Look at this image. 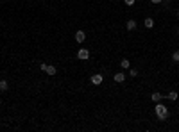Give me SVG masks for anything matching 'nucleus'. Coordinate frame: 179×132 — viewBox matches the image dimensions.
Segmentation results:
<instances>
[{"label": "nucleus", "instance_id": "f8f14e48", "mask_svg": "<svg viewBox=\"0 0 179 132\" xmlns=\"http://www.w3.org/2000/svg\"><path fill=\"white\" fill-rule=\"evenodd\" d=\"M172 61H174V63H179V50H176L174 54H172Z\"/></svg>", "mask_w": 179, "mask_h": 132}, {"label": "nucleus", "instance_id": "f03ea898", "mask_svg": "<svg viewBox=\"0 0 179 132\" xmlns=\"http://www.w3.org/2000/svg\"><path fill=\"white\" fill-rule=\"evenodd\" d=\"M39 68H41L43 71H47V73H49L50 77H54V75L57 73L56 66H52V64H47V63H41V64H39Z\"/></svg>", "mask_w": 179, "mask_h": 132}, {"label": "nucleus", "instance_id": "f3484780", "mask_svg": "<svg viewBox=\"0 0 179 132\" xmlns=\"http://www.w3.org/2000/svg\"><path fill=\"white\" fill-rule=\"evenodd\" d=\"M177 18H179V11H177Z\"/></svg>", "mask_w": 179, "mask_h": 132}, {"label": "nucleus", "instance_id": "6e6552de", "mask_svg": "<svg viewBox=\"0 0 179 132\" xmlns=\"http://www.w3.org/2000/svg\"><path fill=\"white\" fill-rule=\"evenodd\" d=\"M125 27H127V30H134L136 29V22L134 20H127V25H125Z\"/></svg>", "mask_w": 179, "mask_h": 132}, {"label": "nucleus", "instance_id": "2eb2a0df", "mask_svg": "<svg viewBox=\"0 0 179 132\" xmlns=\"http://www.w3.org/2000/svg\"><path fill=\"white\" fill-rule=\"evenodd\" d=\"M138 75V70H134V68H131V77H136Z\"/></svg>", "mask_w": 179, "mask_h": 132}, {"label": "nucleus", "instance_id": "0eeeda50", "mask_svg": "<svg viewBox=\"0 0 179 132\" xmlns=\"http://www.w3.org/2000/svg\"><path fill=\"white\" fill-rule=\"evenodd\" d=\"M143 23H145V27H147V29H152V27H154V20H152V18H145Z\"/></svg>", "mask_w": 179, "mask_h": 132}, {"label": "nucleus", "instance_id": "9b49d317", "mask_svg": "<svg viewBox=\"0 0 179 132\" xmlns=\"http://www.w3.org/2000/svg\"><path fill=\"white\" fill-rule=\"evenodd\" d=\"M129 59H122V61H120V66H122V68H129Z\"/></svg>", "mask_w": 179, "mask_h": 132}, {"label": "nucleus", "instance_id": "39448f33", "mask_svg": "<svg viewBox=\"0 0 179 132\" xmlns=\"http://www.w3.org/2000/svg\"><path fill=\"white\" fill-rule=\"evenodd\" d=\"M102 75L100 73H95L93 77H91V84H95V86H98V84H102Z\"/></svg>", "mask_w": 179, "mask_h": 132}, {"label": "nucleus", "instance_id": "4468645a", "mask_svg": "<svg viewBox=\"0 0 179 132\" xmlns=\"http://www.w3.org/2000/svg\"><path fill=\"white\" fill-rule=\"evenodd\" d=\"M134 2H136V0H124L125 5H134Z\"/></svg>", "mask_w": 179, "mask_h": 132}, {"label": "nucleus", "instance_id": "423d86ee", "mask_svg": "<svg viewBox=\"0 0 179 132\" xmlns=\"http://www.w3.org/2000/svg\"><path fill=\"white\" fill-rule=\"evenodd\" d=\"M113 81H115V82H124V81H125V75L118 71V73H115V75H113Z\"/></svg>", "mask_w": 179, "mask_h": 132}, {"label": "nucleus", "instance_id": "ddd939ff", "mask_svg": "<svg viewBox=\"0 0 179 132\" xmlns=\"http://www.w3.org/2000/svg\"><path fill=\"white\" fill-rule=\"evenodd\" d=\"M168 98H170V100H177V91H170Z\"/></svg>", "mask_w": 179, "mask_h": 132}, {"label": "nucleus", "instance_id": "9d476101", "mask_svg": "<svg viewBox=\"0 0 179 132\" xmlns=\"http://www.w3.org/2000/svg\"><path fill=\"white\" fill-rule=\"evenodd\" d=\"M152 100H154V102H160V100H161V93H158V91H156V93H152Z\"/></svg>", "mask_w": 179, "mask_h": 132}, {"label": "nucleus", "instance_id": "f257e3e1", "mask_svg": "<svg viewBox=\"0 0 179 132\" xmlns=\"http://www.w3.org/2000/svg\"><path fill=\"white\" fill-rule=\"evenodd\" d=\"M154 111H156V116L160 118L161 121L168 118V109H167V105H163L161 102H156V107H154Z\"/></svg>", "mask_w": 179, "mask_h": 132}, {"label": "nucleus", "instance_id": "1a4fd4ad", "mask_svg": "<svg viewBox=\"0 0 179 132\" xmlns=\"http://www.w3.org/2000/svg\"><path fill=\"white\" fill-rule=\"evenodd\" d=\"M7 88H9L7 82H5V81H0V91H7Z\"/></svg>", "mask_w": 179, "mask_h": 132}, {"label": "nucleus", "instance_id": "20e7f679", "mask_svg": "<svg viewBox=\"0 0 179 132\" xmlns=\"http://www.w3.org/2000/svg\"><path fill=\"white\" fill-rule=\"evenodd\" d=\"M84 39H86V32H84V30H77V32H75V41H77V43H83Z\"/></svg>", "mask_w": 179, "mask_h": 132}, {"label": "nucleus", "instance_id": "dca6fc26", "mask_svg": "<svg viewBox=\"0 0 179 132\" xmlns=\"http://www.w3.org/2000/svg\"><path fill=\"white\" fill-rule=\"evenodd\" d=\"M150 2H152V4H161L163 0H150Z\"/></svg>", "mask_w": 179, "mask_h": 132}, {"label": "nucleus", "instance_id": "7ed1b4c3", "mask_svg": "<svg viewBox=\"0 0 179 132\" xmlns=\"http://www.w3.org/2000/svg\"><path fill=\"white\" fill-rule=\"evenodd\" d=\"M77 57L81 59V61H86V59L90 57V50L88 48H81V50L77 52Z\"/></svg>", "mask_w": 179, "mask_h": 132}, {"label": "nucleus", "instance_id": "a211bd4d", "mask_svg": "<svg viewBox=\"0 0 179 132\" xmlns=\"http://www.w3.org/2000/svg\"><path fill=\"white\" fill-rule=\"evenodd\" d=\"M0 105H2V102H0Z\"/></svg>", "mask_w": 179, "mask_h": 132}]
</instances>
